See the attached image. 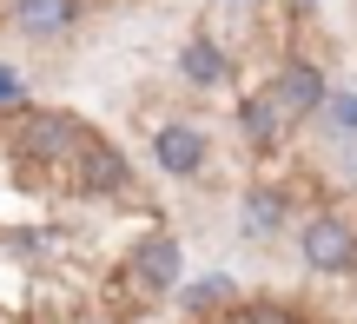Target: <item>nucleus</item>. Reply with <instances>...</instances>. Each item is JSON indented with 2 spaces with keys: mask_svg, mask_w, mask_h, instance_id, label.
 Masks as SVG:
<instances>
[{
  "mask_svg": "<svg viewBox=\"0 0 357 324\" xmlns=\"http://www.w3.org/2000/svg\"><path fill=\"white\" fill-rule=\"evenodd\" d=\"M7 126H0V146H7V159L13 166H26V172H66L79 159V146H86V119L79 113H66V106H33V100H20V106H7Z\"/></svg>",
  "mask_w": 357,
  "mask_h": 324,
  "instance_id": "1",
  "label": "nucleus"
},
{
  "mask_svg": "<svg viewBox=\"0 0 357 324\" xmlns=\"http://www.w3.org/2000/svg\"><path fill=\"white\" fill-rule=\"evenodd\" d=\"M66 192L73 199H93V206H113V199H132V185H139V172H132L126 146L106 139V132H86V146H79V159L60 172Z\"/></svg>",
  "mask_w": 357,
  "mask_h": 324,
  "instance_id": "2",
  "label": "nucleus"
},
{
  "mask_svg": "<svg viewBox=\"0 0 357 324\" xmlns=\"http://www.w3.org/2000/svg\"><path fill=\"white\" fill-rule=\"evenodd\" d=\"M298 259L311 278H351L357 272V219L344 206H324L298 219Z\"/></svg>",
  "mask_w": 357,
  "mask_h": 324,
  "instance_id": "3",
  "label": "nucleus"
},
{
  "mask_svg": "<svg viewBox=\"0 0 357 324\" xmlns=\"http://www.w3.org/2000/svg\"><path fill=\"white\" fill-rule=\"evenodd\" d=\"M126 291H139V304H159L172 298L178 285H185V245H178V232H166V225H153V232H139L126 245Z\"/></svg>",
  "mask_w": 357,
  "mask_h": 324,
  "instance_id": "4",
  "label": "nucleus"
},
{
  "mask_svg": "<svg viewBox=\"0 0 357 324\" xmlns=\"http://www.w3.org/2000/svg\"><path fill=\"white\" fill-rule=\"evenodd\" d=\"M231 212H238V238H245V245H278V238L298 225V185H284V179H245Z\"/></svg>",
  "mask_w": 357,
  "mask_h": 324,
  "instance_id": "5",
  "label": "nucleus"
},
{
  "mask_svg": "<svg viewBox=\"0 0 357 324\" xmlns=\"http://www.w3.org/2000/svg\"><path fill=\"white\" fill-rule=\"evenodd\" d=\"M153 166L166 172L172 185H199L212 172V132L199 119H159L153 132Z\"/></svg>",
  "mask_w": 357,
  "mask_h": 324,
  "instance_id": "6",
  "label": "nucleus"
},
{
  "mask_svg": "<svg viewBox=\"0 0 357 324\" xmlns=\"http://www.w3.org/2000/svg\"><path fill=\"white\" fill-rule=\"evenodd\" d=\"M265 93L278 100V113L291 119V126H311V119H318V106H324V93H331V79H324L318 60H305V53H284V60L271 66Z\"/></svg>",
  "mask_w": 357,
  "mask_h": 324,
  "instance_id": "7",
  "label": "nucleus"
},
{
  "mask_svg": "<svg viewBox=\"0 0 357 324\" xmlns=\"http://www.w3.org/2000/svg\"><path fill=\"white\" fill-rule=\"evenodd\" d=\"M79 20H86V0H7V7H0V26L20 33V40H33V47L66 40Z\"/></svg>",
  "mask_w": 357,
  "mask_h": 324,
  "instance_id": "8",
  "label": "nucleus"
},
{
  "mask_svg": "<svg viewBox=\"0 0 357 324\" xmlns=\"http://www.w3.org/2000/svg\"><path fill=\"white\" fill-rule=\"evenodd\" d=\"M172 73L185 79L192 93H218V86H231V53H225V40H218L212 26L185 33V40H178V53H172Z\"/></svg>",
  "mask_w": 357,
  "mask_h": 324,
  "instance_id": "9",
  "label": "nucleus"
},
{
  "mask_svg": "<svg viewBox=\"0 0 357 324\" xmlns=\"http://www.w3.org/2000/svg\"><path fill=\"white\" fill-rule=\"evenodd\" d=\"M291 132H298V126L278 113V100H271L265 86H252V93L238 100V139L252 146V153H278V146L291 139Z\"/></svg>",
  "mask_w": 357,
  "mask_h": 324,
  "instance_id": "10",
  "label": "nucleus"
},
{
  "mask_svg": "<svg viewBox=\"0 0 357 324\" xmlns=\"http://www.w3.org/2000/svg\"><path fill=\"white\" fill-rule=\"evenodd\" d=\"M172 298H178L185 318H218L231 298H238V278H231V272H199V278H185Z\"/></svg>",
  "mask_w": 357,
  "mask_h": 324,
  "instance_id": "11",
  "label": "nucleus"
},
{
  "mask_svg": "<svg viewBox=\"0 0 357 324\" xmlns=\"http://www.w3.org/2000/svg\"><path fill=\"white\" fill-rule=\"evenodd\" d=\"M311 126H318L331 146H351V139H357V86H331Z\"/></svg>",
  "mask_w": 357,
  "mask_h": 324,
  "instance_id": "12",
  "label": "nucleus"
},
{
  "mask_svg": "<svg viewBox=\"0 0 357 324\" xmlns=\"http://www.w3.org/2000/svg\"><path fill=\"white\" fill-rule=\"evenodd\" d=\"M218 324H305V311L291 298H231Z\"/></svg>",
  "mask_w": 357,
  "mask_h": 324,
  "instance_id": "13",
  "label": "nucleus"
}]
</instances>
